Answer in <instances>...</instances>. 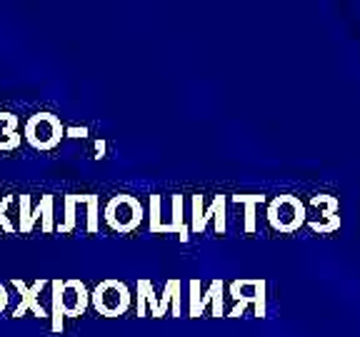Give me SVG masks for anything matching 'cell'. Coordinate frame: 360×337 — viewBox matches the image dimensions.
Instances as JSON below:
<instances>
[{"mask_svg": "<svg viewBox=\"0 0 360 337\" xmlns=\"http://www.w3.org/2000/svg\"><path fill=\"white\" fill-rule=\"evenodd\" d=\"M80 215H83L85 235H96L101 230V197L93 192L85 195H63V215H56V232L70 235L80 227Z\"/></svg>", "mask_w": 360, "mask_h": 337, "instance_id": "cell-1", "label": "cell"}, {"mask_svg": "<svg viewBox=\"0 0 360 337\" xmlns=\"http://www.w3.org/2000/svg\"><path fill=\"white\" fill-rule=\"evenodd\" d=\"M53 308L48 317H53V330L60 332L65 317H80L90 305V290L80 280H51Z\"/></svg>", "mask_w": 360, "mask_h": 337, "instance_id": "cell-2", "label": "cell"}, {"mask_svg": "<svg viewBox=\"0 0 360 337\" xmlns=\"http://www.w3.org/2000/svg\"><path fill=\"white\" fill-rule=\"evenodd\" d=\"M18 232L22 235H33L40 227L43 235L56 232V197L43 195L38 202H33L30 195L18 197Z\"/></svg>", "mask_w": 360, "mask_h": 337, "instance_id": "cell-3", "label": "cell"}, {"mask_svg": "<svg viewBox=\"0 0 360 337\" xmlns=\"http://www.w3.org/2000/svg\"><path fill=\"white\" fill-rule=\"evenodd\" d=\"M63 138H65V125L53 112H35L22 125V140L28 143L33 150H56Z\"/></svg>", "mask_w": 360, "mask_h": 337, "instance_id": "cell-4", "label": "cell"}, {"mask_svg": "<svg viewBox=\"0 0 360 337\" xmlns=\"http://www.w3.org/2000/svg\"><path fill=\"white\" fill-rule=\"evenodd\" d=\"M143 218H146V210H143L141 200H135L133 195H115L103 208L105 225L112 232H120V235H128V232L138 230Z\"/></svg>", "mask_w": 360, "mask_h": 337, "instance_id": "cell-5", "label": "cell"}, {"mask_svg": "<svg viewBox=\"0 0 360 337\" xmlns=\"http://www.w3.org/2000/svg\"><path fill=\"white\" fill-rule=\"evenodd\" d=\"M130 298L133 295H130L128 285L115 280V277H108L90 290V305L96 308V312L105 315V317H118V315L128 312Z\"/></svg>", "mask_w": 360, "mask_h": 337, "instance_id": "cell-6", "label": "cell"}, {"mask_svg": "<svg viewBox=\"0 0 360 337\" xmlns=\"http://www.w3.org/2000/svg\"><path fill=\"white\" fill-rule=\"evenodd\" d=\"M11 285L15 287L18 295H20V303H18V308L13 310L11 317H15V320H18V317H22V315L28 312V310H33L35 317H48V310L40 305V295H43V290L51 285V282H48V280L25 282V280H18V277H15Z\"/></svg>", "mask_w": 360, "mask_h": 337, "instance_id": "cell-7", "label": "cell"}, {"mask_svg": "<svg viewBox=\"0 0 360 337\" xmlns=\"http://www.w3.org/2000/svg\"><path fill=\"white\" fill-rule=\"evenodd\" d=\"M268 220L276 230L290 232L303 223V208L292 197H278L268 210Z\"/></svg>", "mask_w": 360, "mask_h": 337, "instance_id": "cell-8", "label": "cell"}, {"mask_svg": "<svg viewBox=\"0 0 360 337\" xmlns=\"http://www.w3.org/2000/svg\"><path fill=\"white\" fill-rule=\"evenodd\" d=\"M20 120L13 112H0V152H13L20 147Z\"/></svg>", "mask_w": 360, "mask_h": 337, "instance_id": "cell-9", "label": "cell"}, {"mask_svg": "<svg viewBox=\"0 0 360 337\" xmlns=\"http://www.w3.org/2000/svg\"><path fill=\"white\" fill-rule=\"evenodd\" d=\"M15 202V197L13 195H6L0 197V232H6V235H13V232H18L15 223H13V215H11V205Z\"/></svg>", "mask_w": 360, "mask_h": 337, "instance_id": "cell-10", "label": "cell"}, {"mask_svg": "<svg viewBox=\"0 0 360 337\" xmlns=\"http://www.w3.org/2000/svg\"><path fill=\"white\" fill-rule=\"evenodd\" d=\"M8 303H11V292H8V285L0 282V315L8 310Z\"/></svg>", "mask_w": 360, "mask_h": 337, "instance_id": "cell-11", "label": "cell"}]
</instances>
